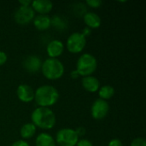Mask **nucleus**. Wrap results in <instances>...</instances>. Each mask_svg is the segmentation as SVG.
Here are the masks:
<instances>
[{
	"instance_id": "0eeeda50",
	"label": "nucleus",
	"mask_w": 146,
	"mask_h": 146,
	"mask_svg": "<svg viewBox=\"0 0 146 146\" xmlns=\"http://www.w3.org/2000/svg\"><path fill=\"white\" fill-rule=\"evenodd\" d=\"M110 111V104L107 101L98 98L96 99L91 107V115L94 120L100 121L104 119Z\"/></svg>"
},
{
	"instance_id": "bb28decb",
	"label": "nucleus",
	"mask_w": 146,
	"mask_h": 146,
	"mask_svg": "<svg viewBox=\"0 0 146 146\" xmlns=\"http://www.w3.org/2000/svg\"><path fill=\"white\" fill-rule=\"evenodd\" d=\"M31 3H32V1H30V0H21V1H19L20 6H23V7L31 6Z\"/></svg>"
},
{
	"instance_id": "20e7f679",
	"label": "nucleus",
	"mask_w": 146,
	"mask_h": 146,
	"mask_svg": "<svg viewBox=\"0 0 146 146\" xmlns=\"http://www.w3.org/2000/svg\"><path fill=\"white\" fill-rule=\"evenodd\" d=\"M98 68L97 58L91 53H84L80 56L76 62L75 70L80 77L92 75Z\"/></svg>"
},
{
	"instance_id": "ddd939ff",
	"label": "nucleus",
	"mask_w": 146,
	"mask_h": 146,
	"mask_svg": "<svg viewBox=\"0 0 146 146\" xmlns=\"http://www.w3.org/2000/svg\"><path fill=\"white\" fill-rule=\"evenodd\" d=\"M81 86H82L83 89H85V91L91 92V93L97 92L101 86L100 80L93 75L82 77Z\"/></svg>"
},
{
	"instance_id": "9b49d317",
	"label": "nucleus",
	"mask_w": 146,
	"mask_h": 146,
	"mask_svg": "<svg viewBox=\"0 0 146 146\" xmlns=\"http://www.w3.org/2000/svg\"><path fill=\"white\" fill-rule=\"evenodd\" d=\"M64 52V44L59 39H53L50 41L46 46V53L49 58H56Z\"/></svg>"
},
{
	"instance_id": "2eb2a0df",
	"label": "nucleus",
	"mask_w": 146,
	"mask_h": 146,
	"mask_svg": "<svg viewBox=\"0 0 146 146\" xmlns=\"http://www.w3.org/2000/svg\"><path fill=\"white\" fill-rule=\"evenodd\" d=\"M33 26L36 29L39 31H45L48 30L51 27V21L50 17L48 15H35L33 21Z\"/></svg>"
},
{
	"instance_id": "b1692460",
	"label": "nucleus",
	"mask_w": 146,
	"mask_h": 146,
	"mask_svg": "<svg viewBox=\"0 0 146 146\" xmlns=\"http://www.w3.org/2000/svg\"><path fill=\"white\" fill-rule=\"evenodd\" d=\"M8 60V56L7 54L3 51V50H0V66H3L6 63Z\"/></svg>"
},
{
	"instance_id": "9d476101",
	"label": "nucleus",
	"mask_w": 146,
	"mask_h": 146,
	"mask_svg": "<svg viewBox=\"0 0 146 146\" xmlns=\"http://www.w3.org/2000/svg\"><path fill=\"white\" fill-rule=\"evenodd\" d=\"M16 96L22 103H31L34 100V90L27 84H21L16 89Z\"/></svg>"
},
{
	"instance_id": "aec40b11",
	"label": "nucleus",
	"mask_w": 146,
	"mask_h": 146,
	"mask_svg": "<svg viewBox=\"0 0 146 146\" xmlns=\"http://www.w3.org/2000/svg\"><path fill=\"white\" fill-rule=\"evenodd\" d=\"M85 4L92 9H98L103 5V1L102 0H87L86 1Z\"/></svg>"
},
{
	"instance_id": "412c9836",
	"label": "nucleus",
	"mask_w": 146,
	"mask_h": 146,
	"mask_svg": "<svg viewBox=\"0 0 146 146\" xmlns=\"http://www.w3.org/2000/svg\"><path fill=\"white\" fill-rule=\"evenodd\" d=\"M130 146H146V140L144 138H135L130 144Z\"/></svg>"
},
{
	"instance_id": "f03ea898",
	"label": "nucleus",
	"mask_w": 146,
	"mask_h": 146,
	"mask_svg": "<svg viewBox=\"0 0 146 146\" xmlns=\"http://www.w3.org/2000/svg\"><path fill=\"white\" fill-rule=\"evenodd\" d=\"M60 94L58 90L51 85H43L34 91V100L38 107L50 108L55 105Z\"/></svg>"
},
{
	"instance_id": "4468645a",
	"label": "nucleus",
	"mask_w": 146,
	"mask_h": 146,
	"mask_svg": "<svg viewBox=\"0 0 146 146\" xmlns=\"http://www.w3.org/2000/svg\"><path fill=\"white\" fill-rule=\"evenodd\" d=\"M84 23L86 24V27L90 29H97L99 28L102 24V20L100 16L96 14L95 12H86L83 15Z\"/></svg>"
},
{
	"instance_id": "393cba45",
	"label": "nucleus",
	"mask_w": 146,
	"mask_h": 146,
	"mask_svg": "<svg viewBox=\"0 0 146 146\" xmlns=\"http://www.w3.org/2000/svg\"><path fill=\"white\" fill-rule=\"evenodd\" d=\"M74 130H75V132H76V133H77V135H78L79 138L85 136L86 133V128L84 127H77Z\"/></svg>"
},
{
	"instance_id": "f257e3e1",
	"label": "nucleus",
	"mask_w": 146,
	"mask_h": 146,
	"mask_svg": "<svg viewBox=\"0 0 146 146\" xmlns=\"http://www.w3.org/2000/svg\"><path fill=\"white\" fill-rule=\"evenodd\" d=\"M31 121L37 128L50 130L56 126V117L50 108L38 107L32 112Z\"/></svg>"
},
{
	"instance_id": "dca6fc26",
	"label": "nucleus",
	"mask_w": 146,
	"mask_h": 146,
	"mask_svg": "<svg viewBox=\"0 0 146 146\" xmlns=\"http://www.w3.org/2000/svg\"><path fill=\"white\" fill-rule=\"evenodd\" d=\"M35 146H56V144L52 135L48 133H41L36 137Z\"/></svg>"
},
{
	"instance_id": "a878e982",
	"label": "nucleus",
	"mask_w": 146,
	"mask_h": 146,
	"mask_svg": "<svg viewBox=\"0 0 146 146\" xmlns=\"http://www.w3.org/2000/svg\"><path fill=\"white\" fill-rule=\"evenodd\" d=\"M10 146H30V145L26 141V140H23V139H19V140H16L15 141L12 145Z\"/></svg>"
},
{
	"instance_id": "1a4fd4ad",
	"label": "nucleus",
	"mask_w": 146,
	"mask_h": 146,
	"mask_svg": "<svg viewBox=\"0 0 146 146\" xmlns=\"http://www.w3.org/2000/svg\"><path fill=\"white\" fill-rule=\"evenodd\" d=\"M42 62H43L39 56L36 55H29L22 61V66L27 72L35 74L41 69Z\"/></svg>"
},
{
	"instance_id": "cd10ccee",
	"label": "nucleus",
	"mask_w": 146,
	"mask_h": 146,
	"mask_svg": "<svg viewBox=\"0 0 146 146\" xmlns=\"http://www.w3.org/2000/svg\"><path fill=\"white\" fill-rule=\"evenodd\" d=\"M70 78L71 79H73V80H77V79H79L80 76V74H78V72L74 69V70H73V71H71V73H70Z\"/></svg>"
},
{
	"instance_id": "423d86ee",
	"label": "nucleus",
	"mask_w": 146,
	"mask_h": 146,
	"mask_svg": "<svg viewBox=\"0 0 146 146\" xmlns=\"http://www.w3.org/2000/svg\"><path fill=\"white\" fill-rule=\"evenodd\" d=\"M86 45V38L80 32L71 33L66 41V48L72 54L81 53Z\"/></svg>"
},
{
	"instance_id": "f8f14e48",
	"label": "nucleus",
	"mask_w": 146,
	"mask_h": 146,
	"mask_svg": "<svg viewBox=\"0 0 146 146\" xmlns=\"http://www.w3.org/2000/svg\"><path fill=\"white\" fill-rule=\"evenodd\" d=\"M31 7L38 15H48L53 9V3L49 0H34L32 1Z\"/></svg>"
},
{
	"instance_id": "a211bd4d",
	"label": "nucleus",
	"mask_w": 146,
	"mask_h": 146,
	"mask_svg": "<svg viewBox=\"0 0 146 146\" xmlns=\"http://www.w3.org/2000/svg\"><path fill=\"white\" fill-rule=\"evenodd\" d=\"M98 97L100 99L103 100H109L110 98H112L115 95V88L112 86L110 85H104L103 86H100L99 90L98 91Z\"/></svg>"
},
{
	"instance_id": "4be33fe9",
	"label": "nucleus",
	"mask_w": 146,
	"mask_h": 146,
	"mask_svg": "<svg viewBox=\"0 0 146 146\" xmlns=\"http://www.w3.org/2000/svg\"><path fill=\"white\" fill-rule=\"evenodd\" d=\"M75 146H93V144L91 140L87 139H79L78 143Z\"/></svg>"
},
{
	"instance_id": "6ab92c4d",
	"label": "nucleus",
	"mask_w": 146,
	"mask_h": 146,
	"mask_svg": "<svg viewBox=\"0 0 146 146\" xmlns=\"http://www.w3.org/2000/svg\"><path fill=\"white\" fill-rule=\"evenodd\" d=\"M51 21V26H53L56 29L62 31L67 28L68 23L64 18H62L60 15H54L50 18Z\"/></svg>"
},
{
	"instance_id": "5701e85b",
	"label": "nucleus",
	"mask_w": 146,
	"mask_h": 146,
	"mask_svg": "<svg viewBox=\"0 0 146 146\" xmlns=\"http://www.w3.org/2000/svg\"><path fill=\"white\" fill-rule=\"evenodd\" d=\"M108 146H123V143L119 139H113L109 142Z\"/></svg>"
},
{
	"instance_id": "39448f33",
	"label": "nucleus",
	"mask_w": 146,
	"mask_h": 146,
	"mask_svg": "<svg viewBox=\"0 0 146 146\" xmlns=\"http://www.w3.org/2000/svg\"><path fill=\"white\" fill-rule=\"evenodd\" d=\"M79 139L75 130L69 127L59 129L55 138L56 144L59 146H75Z\"/></svg>"
},
{
	"instance_id": "7ed1b4c3",
	"label": "nucleus",
	"mask_w": 146,
	"mask_h": 146,
	"mask_svg": "<svg viewBox=\"0 0 146 146\" xmlns=\"http://www.w3.org/2000/svg\"><path fill=\"white\" fill-rule=\"evenodd\" d=\"M41 72L44 78L49 80H56L61 79L64 73L65 68L63 63L56 58H47L42 62Z\"/></svg>"
},
{
	"instance_id": "6e6552de",
	"label": "nucleus",
	"mask_w": 146,
	"mask_h": 146,
	"mask_svg": "<svg viewBox=\"0 0 146 146\" xmlns=\"http://www.w3.org/2000/svg\"><path fill=\"white\" fill-rule=\"evenodd\" d=\"M35 17V12L31 6L23 7L20 6L14 14L15 21L20 25H27L33 21Z\"/></svg>"
},
{
	"instance_id": "c85d7f7f",
	"label": "nucleus",
	"mask_w": 146,
	"mask_h": 146,
	"mask_svg": "<svg viewBox=\"0 0 146 146\" xmlns=\"http://www.w3.org/2000/svg\"><path fill=\"white\" fill-rule=\"evenodd\" d=\"M86 38L87 37V36H89L91 33H92V29H90V28H88V27H85L83 30H82V32H80Z\"/></svg>"
},
{
	"instance_id": "f3484780",
	"label": "nucleus",
	"mask_w": 146,
	"mask_h": 146,
	"mask_svg": "<svg viewBox=\"0 0 146 146\" xmlns=\"http://www.w3.org/2000/svg\"><path fill=\"white\" fill-rule=\"evenodd\" d=\"M36 132H37V127L32 122H27L21 126L20 129V136L23 140L29 139L34 137Z\"/></svg>"
}]
</instances>
